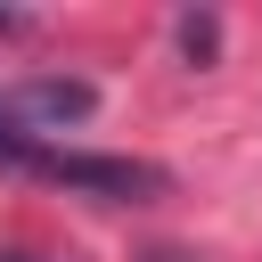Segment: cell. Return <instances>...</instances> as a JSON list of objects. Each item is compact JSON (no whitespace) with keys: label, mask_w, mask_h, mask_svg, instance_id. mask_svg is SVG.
<instances>
[{"label":"cell","mask_w":262,"mask_h":262,"mask_svg":"<svg viewBox=\"0 0 262 262\" xmlns=\"http://www.w3.org/2000/svg\"><path fill=\"white\" fill-rule=\"evenodd\" d=\"M33 172L57 180V188H74V196H98V205H147V196L172 188L164 164H139V156H90V147H41Z\"/></svg>","instance_id":"6da1fadb"},{"label":"cell","mask_w":262,"mask_h":262,"mask_svg":"<svg viewBox=\"0 0 262 262\" xmlns=\"http://www.w3.org/2000/svg\"><path fill=\"white\" fill-rule=\"evenodd\" d=\"M0 98H8V123H16V131H66V123H82V115L98 106V90H90V82H66V74L16 82V90H0Z\"/></svg>","instance_id":"7a4b0ae2"},{"label":"cell","mask_w":262,"mask_h":262,"mask_svg":"<svg viewBox=\"0 0 262 262\" xmlns=\"http://www.w3.org/2000/svg\"><path fill=\"white\" fill-rule=\"evenodd\" d=\"M180 41H188V57H205V49H213V16H188V25H180Z\"/></svg>","instance_id":"3957f363"},{"label":"cell","mask_w":262,"mask_h":262,"mask_svg":"<svg viewBox=\"0 0 262 262\" xmlns=\"http://www.w3.org/2000/svg\"><path fill=\"white\" fill-rule=\"evenodd\" d=\"M0 262H33V254H0Z\"/></svg>","instance_id":"277c9868"}]
</instances>
